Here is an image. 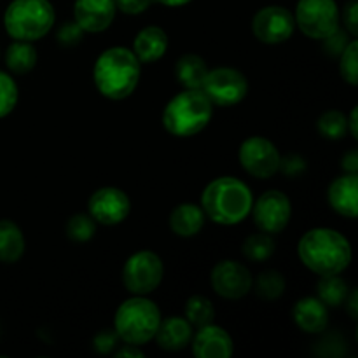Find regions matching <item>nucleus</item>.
I'll use <instances>...</instances> for the list:
<instances>
[{"label":"nucleus","mask_w":358,"mask_h":358,"mask_svg":"<svg viewBox=\"0 0 358 358\" xmlns=\"http://www.w3.org/2000/svg\"><path fill=\"white\" fill-rule=\"evenodd\" d=\"M297 255L310 271L320 276L339 275L352 262V245L339 231L315 227L304 233L297 245Z\"/></svg>","instance_id":"obj_1"},{"label":"nucleus","mask_w":358,"mask_h":358,"mask_svg":"<svg viewBox=\"0 0 358 358\" xmlns=\"http://www.w3.org/2000/svg\"><path fill=\"white\" fill-rule=\"evenodd\" d=\"M142 73V63L135 52L122 45H114L101 52L94 62L93 80L96 90L108 100H124L136 90Z\"/></svg>","instance_id":"obj_2"},{"label":"nucleus","mask_w":358,"mask_h":358,"mask_svg":"<svg viewBox=\"0 0 358 358\" xmlns=\"http://www.w3.org/2000/svg\"><path fill=\"white\" fill-rule=\"evenodd\" d=\"M254 196L250 187L236 177H219L201 194L205 217L220 226H236L250 215Z\"/></svg>","instance_id":"obj_3"},{"label":"nucleus","mask_w":358,"mask_h":358,"mask_svg":"<svg viewBox=\"0 0 358 358\" xmlns=\"http://www.w3.org/2000/svg\"><path fill=\"white\" fill-rule=\"evenodd\" d=\"M213 103L201 90H184L175 94L163 112V126L173 136L187 138L208 126Z\"/></svg>","instance_id":"obj_4"},{"label":"nucleus","mask_w":358,"mask_h":358,"mask_svg":"<svg viewBox=\"0 0 358 358\" xmlns=\"http://www.w3.org/2000/svg\"><path fill=\"white\" fill-rule=\"evenodd\" d=\"M161 311L145 296H135L117 308L114 317V331L121 341L142 346L154 339L161 324Z\"/></svg>","instance_id":"obj_5"},{"label":"nucleus","mask_w":358,"mask_h":358,"mask_svg":"<svg viewBox=\"0 0 358 358\" xmlns=\"http://www.w3.org/2000/svg\"><path fill=\"white\" fill-rule=\"evenodd\" d=\"M55 20L49 0H13L3 14V27L14 41L35 42L48 35Z\"/></svg>","instance_id":"obj_6"},{"label":"nucleus","mask_w":358,"mask_h":358,"mask_svg":"<svg viewBox=\"0 0 358 358\" xmlns=\"http://www.w3.org/2000/svg\"><path fill=\"white\" fill-rule=\"evenodd\" d=\"M294 20L306 37L324 41L341 24V10L336 0H299Z\"/></svg>","instance_id":"obj_7"},{"label":"nucleus","mask_w":358,"mask_h":358,"mask_svg":"<svg viewBox=\"0 0 358 358\" xmlns=\"http://www.w3.org/2000/svg\"><path fill=\"white\" fill-rule=\"evenodd\" d=\"M164 266L157 254L142 250L133 254L122 268V283L133 296H147L163 282Z\"/></svg>","instance_id":"obj_8"},{"label":"nucleus","mask_w":358,"mask_h":358,"mask_svg":"<svg viewBox=\"0 0 358 358\" xmlns=\"http://www.w3.org/2000/svg\"><path fill=\"white\" fill-rule=\"evenodd\" d=\"M201 91L213 105L233 107L243 101L248 94V80L240 70L231 69V66H219V69L208 70L203 80Z\"/></svg>","instance_id":"obj_9"},{"label":"nucleus","mask_w":358,"mask_h":358,"mask_svg":"<svg viewBox=\"0 0 358 358\" xmlns=\"http://www.w3.org/2000/svg\"><path fill=\"white\" fill-rule=\"evenodd\" d=\"M240 164L248 175L255 178H269L280 170L278 149L264 136H250L240 145Z\"/></svg>","instance_id":"obj_10"},{"label":"nucleus","mask_w":358,"mask_h":358,"mask_svg":"<svg viewBox=\"0 0 358 358\" xmlns=\"http://www.w3.org/2000/svg\"><path fill=\"white\" fill-rule=\"evenodd\" d=\"M250 213L259 229L269 234H276L282 233L289 226L290 217H292V203H290L289 196L283 194L282 191L271 189V191H266L252 205Z\"/></svg>","instance_id":"obj_11"},{"label":"nucleus","mask_w":358,"mask_h":358,"mask_svg":"<svg viewBox=\"0 0 358 358\" xmlns=\"http://www.w3.org/2000/svg\"><path fill=\"white\" fill-rule=\"evenodd\" d=\"M294 30V14L283 6L262 7L252 20V31L264 44H282L292 37Z\"/></svg>","instance_id":"obj_12"},{"label":"nucleus","mask_w":358,"mask_h":358,"mask_svg":"<svg viewBox=\"0 0 358 358\" xmlns=\"http://www.w3.org/2000/svg\"><path fill=\"white\" fill-rule=\"evenodd\" d=\"M131 212L128 194L119 187H101L91 194L87 213L103 226H117Z\"/></svg>","instance_id":"obj_13"},{"label":"nucleus","mask_w":358,"mask_h":358,"mask_svg":"<svg viewBox=\"0 0 358 358\" xmlns=\"http://www.w3.org/2000/svg\"><path fill=\"white\" fill-rule=\"evenodd\" d=\"M213 290L224 299H241L252 290V273L238 261H222L215 264L210 275Z\"/></svg>","instance_id":"obj_14"},{"label":"nucleus","mask_w":358,"mask_h":358,"mask_svg":"<svg viewBox=\"0 0 358 358\" xmlns=\"http://www.w3.org/2000/svg\"><path fill=\"white\" fill-rule=\"evenodd\" d=\"M117 6L115 0H76L73 2V21L90 34L107 30L114 21Z\"/></svg>","instance_id":"obj_15"},{"label":"nucleus","mask_w":358,"mask_h":358,"mask_svg":"<svg viewBox=\"0 0 358 358\" xmlns=\"http://www.w3.org/2000/svg\"><path fill=\"white\" fill-rule=\"evenodd\" d=\"M192 353L198 358H229L234 353L231 336L222 327L210 324L199 327L191 339Z\"/></svg>","instance_id":"obj_16"},{"label":"nucleus","mask_w":358,"mask_h":358,"mask_svg":"<svg viewBox=\"0 0 358 358\" xmlns=\"http://www.w3.org/2000/svg\"><path fill=\"white\" fill-rule=\"evenodd\" d=\"M327 199L336 213L355 219L358 215V175L346 173L336 178L329 187Z\"/></svg>","instance_id":"obj_17"},{"label":"nucleus","mask_w":358,"mask_h":358,"mask_svg":"<svg viewBox=\"0 0 358 358\" xmlns=\"http://www.w3.org/2000/svg\"><path fill=\"white\" fill-rule=\"evenodd\" d=\"M294 322L306 334H320L329 325V308L318 297H304L292 310Z\"/></svg>","instance_id":"obj_18"},{"label":"nucleus","mask_w":358,"mask_h":358,"mask_svg":"<svg viewBox=\"0 0 358 358\" xmlns=\"http://www.w3.org/2000/svg\"><path fill=\"white\" fill-rule=\"evenodd\" d=\"M154 339L157 341L159 348L166 352H180L187 348L192 339V325L185 320V317H168L161 318Z\"/></svg>","instance_id":"obj_19"},{"label":"nucleus","mask_w":358,"mask_h":358,"mask_svg":"<svg viewBox=\"0 0 358 358\" xmlns=\"http://www.w3.org/2000/svg\"><path fill=\"white\" fill-rule=\"evenodd\" d=\"M168 49V35L159 27H145L133 41L135 56L140 63H154L164 56Z\"/></svg>","instance_id":"obj_20"},{"label":"nucleus","mask_w":358,"mask_h":358,"mask_svg":"<svg viewBox=\"0 0 358 358\" xmlns=\"http://www.w3.org/2000/svg\"><path fill=\"white\" fill-rule=\"evenodd\" d=\"M205 226V212L194 203H182L170 215V227L177 236H196Z\"/></svg>","instance_id":"obj_21"},{"label":"nucleus","mask_w":358,"mask_h":358,"mask_svg":"<svg viewBox=\"0 0 358 358\" xmlns=\"http://www.w3.org/2000/svg\"><path fill=\"white\" fill-rule=\"evenodd\" d=\"M208 73L206 62L198 55H182L175 63V77L185 90H201L203 80Z\"/></svg>","instance_id":"obj_22"},{"label":"nucleus","mask_w":358,"mask_h":358,"mask_svg":"<svg viewBox=\"0 0 358 358\" xmlns=\"http://www.w3.org/2000/svg\"><path fill=\"white\" fill-rule=\"evenodd\" d=\"M23 233L13 220H0V262L3 264H14L20 261L24 254Z\"/></svg>","instance_id":"obj_23"},{"label":"nucleus","mask_w":358,"mask_h":358,"mask_svg":"<svg viewBox=\"0 0 358 358\" xmlns=\"http://www.w3.org/2000/svg\"><path fill=\"white\" fill-rule=\"evenodd\" d=\"M6 65L16 76H24L31 72L37 65V51L31 45V42L27 41H14L9 48L6 49Z\"/></svg>","instance_id":"obj_24"},{"label":"nucleus","mask_w":358,"mask_h":358,"mask_svg":"<svg viewBox=\"0 0 358 358\" xmlns=\"http://www.w3.org/2000/svg\"><path fill=\"white\" fill-rule=\"evenodd\" d=\"M318 299L325 304L327 308H339L345 304L346 297H348V283L341 278L339 275H329L322 276L318 282Z\"/></svg>","instance_id":"obj_25"},{"label":"nucleus","mask_w":358,"mask_h":358,"mask_svg":"<svg viewBox=\"0 0 358 358\" xmlns=\"http://www.w3.org/2000/svg\"><path fill=\"white\" fill-rule=\"evenodd\" d=\"M275 240L269 233H264V231H259V233L250 234L247 240L243 241V247H241V252H243L245 257L252 262H262L268 261L273 254H275Z\"/></svg>","instance_id":"obj_26"},{"label":"nucleus","mask_w":358,"mask_h":358,"mask_svg":"<svg viewBox=\"0 0 358 358\" xmlns=\"http://www.w3.org/2000/svg\"><path fill=\"white\" fill-rule=\"evenodd\" d=\"M285 278L280 271L275 269H268V271H262L257 278L252 282V289L255 290L259 297H262L264 301H275L278 297L283 296L285 292Z\"/></svg>","instance_id":"obj_27"},{"label":"nucleus","mask_w":358,"mask_h":358,"mask_svg":"<svg viewBox=\"0 0 358 358\" xmlns=\"http://www.w3.org/2000/svg\"><path fill=\"white\" fill-rule=\"evenodd\" d=\"M185 320L192 325V327H205V325L213 324L215 318V308H213L212 301L205 296H192L189 297L185 303Z\"/></svg>","instance_id":"obj_28"},{"label":"nucleus","mask_w":358,"mask_h":358,"mask_svg":"<svg viewBox=\"0 0 358 358\" xmlns=\"http://www.w3.org/2000/svg\"><path fill=\"white\" fill-rule=\"evenodd\" d=\"M317 128L320 135L327 140H341L348 133L346 115L339 110H327L318 117Z\"/></svg>","instance_id":"obj_29"},{"label":"nucleus","mask_w":358,"mask_h":358,"mask_svg":"<svg viewBox=\"0 0 358 358\" xmlns=\"http://www.w3.org/2000/svg\"><path fill=\"white\" fill-rule=\"evenodd\" d=\"M66 236L77 243L90 241L96 233V220L90 213H76L66 222Z\"/></svg>","instance_id":"obj_30"},{"label":"nucleus","mask_w":358,"mask_h":358,"mask_svg":"<svg viewBox=\"0 0 358 358\" xmlns=\"http://www.w3.org/2000/svg\"><path fill=\"white\" fill-rule=\"evenodd\" d=\"M357 55H358V42L357 38H352L345 51L339 55V73L348 83L350 86H357L358 84V65H357Z\"/></svg>","instance_id":"obj_31"},{"label":"nucleus","mask_w":358,"mask_h":358,"mask_svg":"<svg viewBox=\"0 0 358 358\" xmlns=\"http://www.w3.org/2000/svg\"><path fill=\"white\" fill-rule=\"evenodd\" d=\"M17 86L9 73L0 70V119L9 115L17 103Z\"/></svg>","instance_id":"obj_32"},{"label":"nucleus","mask_w":358,"mask_h":358,"mask_svg":"<svg viewBox=\"0 0 358 358\" xmlns=\"http://www.w3.org/2000/svg\"><path fill=\"white\" fill-rule=\"evenodd\" d=\"M84 34H86V31H84L76 21H65V23L58 28V31H56V41H58V44L63 45V48H73V45L83 42Z\"/></svg>","instance_id":"obj_33"},{"label":"nucleus","mask_w":358,"mask_h":358,"mask_svg":"<svg viewBox=\"0 0 358 358\" xmlns=\"http://www.w3.org/2000/svg\"><path fill=\"white\" fill-rule=\"evenodd\" d=\"M352 38H355V37H352V35H350L346 30L338 28L334 34H331L329 37H325L322 42H324V49L327 51V55L339 56L343 51H345L346 45L352 42Z\"/></svg>","instance_id":"obj_34"},{"label":"nucleus","mask_w":358,"mask_h":358,"mask_svg":"<svg viewBox=\"0 0 358 358\" xmlns=\"http://www.w3.org/2000/svg\"><path fill=\"white\" fill-rule=\"evenodd\" d=\"M308 168L306 161L303 159L301 156H297V154H290V156L287 157H282L280 159V170L283 175H287V177H299L301 173H304Z\"/></svg>","instance_id":"obj_35"},{"label":"nucleus","mask_w":358,"mask_h":358,"mask_svg":"<svg viewBox=\"0 0 358 358\" xmlns=\"http://www.w3.org/2000/svg\"><path fill=\"white\" fill-rule=\"evenodd\" d=\"M341 20L345 23V30L348 31L352 37L358 35V2L357 0H348L345 3V10L341 14Z\"/></svg>","instance_id":"obj_36"},{"label":"nucleus","mask_w":358,"mask_h":358,"mask_svg":"<svg viewBox=\"0 0 358 358\" xmlns=\"http://www.w3.org/2000/svg\"><path fill=\"white\" fill-rule=\"evenodd\" d=\"M117 341L119 338L115 334V331H108L107 329V331H101L94 336L93 346L98 353H103L105 355V353H110L117 346Z\"/></svg>","instance_id":"obj_37"},{"label":"nucleus","mask_w":358,"mask_h":358,"mask_svg":"<svg viewBox=\"0 0 358 358\" xmlns=\"http://www.w3.org/2000/svg\"><path fill=\"white\" fill-rule=\"evenodd\" d=\"M152 3L154 0H115L117 10H121L124 14H131V16L145 13Z\"/></svg>","instance_id":"obj_38"},{"label":"nucleus","mask_w":358,"mask_h":358,"mask_svg":"<svg viewBox=\"0 0 358 358\" xmlns=\"http://www.w3.org/2000/svg\"><path fill=\"white\" fill-rule=\"evenodd\" d=\"M341 166L346 173H357L358 171V150L357 149H352L348 154H345Z\"/></svg>","instance_id":"obj_39"},{"label":"nucleus","mask_w":358,"mask_h":358,"mask_svg":"<svg viewBox=\"0 0 358 358\" xmlns=\"http://www.w3.org/2000/svg\"><path fill=\"white\" fill-rule=\"evenodd\" d=\"M346 304V310H348V315L352 317V320H357V304H358V292L357 289L350 290L348 292V297H346L345 301Z\"/></svg>","instance_id":"obj_40"},{"label":"nucleus","mask_w":358,"mask_h":358,"mask_svg":"<svg viewBox=\"0 0 358 358\" xmlns=\"http://www.w3.org/2000/svg\"><path fill=\"white\" fill-rule=\"evenodd\" d=\"M115 355H117L119 358H122V357H129V358H142V357H143V353H142V350L138 348V346H135V345H128V343H126V345L122 346V348L119 350V352L115 353Z\"/></svg>","instance_id":"obj_41"},{"label":"nucleus","mask_w":358,"mask_h":358,"mask_svg":"<svg viewBox=\"0 0 358 358\" xmlns=\"http://www.w3.org/2000/svg\"><path fill=\"white\" fill-rule=\"evenodd\" d=\"M357 115H358L357 107H353L352 112H350V115H348V117H346V121H348L350 135H352V138H355V140L358 138V128H357L358 121H357Z\"/></svg>","instance_id":"obj_42"},{"label":"nucleus","mask_w":358,"mask_h":358,"mask_svg":"<svg viewBox=\"0 0 358 358\" xmlns=\"http://www.w3.org/2000/svg\"><path fill=\"white\" fill-rule=\"evenodd\" d=\"M154 2H159L166 7H182V6H187L191 0H154Z\"/></svg>","instance_id":"obj_43"}]
</instances>
